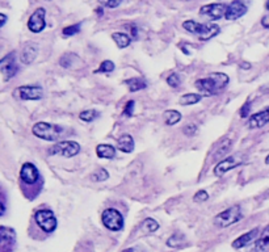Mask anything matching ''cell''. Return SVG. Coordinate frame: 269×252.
<instances>
[{
    "mask_svg": "<svg viewBox=\"0 0 269 252\" xmlns=\"http://www.w3.org/2000/svg\"><path fill=\"white\" fill-rule=\"evenodd\" d=\"M230 82L229 75L225 72H212L208 78L196 80L195 87L205 96H216Z\"/></svg>",
    "mask_w": 269,
    "mask_h": 252,
    "instance_id": "1",
    "label": "cell"
},
{
    "mask_svg": "<svg viewBox=\"0 0 269 252\" xmlns=\"http://www.w3.org/2000/svg\"><path fill=\"white\" fill-rule=\"evenodd\" d=\"M64 129L59 125H53L49 122H37L33 125L32 133L34 137L47 141V142H55L62 137Z\"/></svg>",
    "mask_w": 269,
    "mask_h": 252,
    "instance_id": "2",
    "label": "cell"
},
{
    "mask_svg": "<svg viewBox=\"0 0 269 252\" xmlns=\"http://www.w3.org/2000/svg\"><path fill=\"white\" fill-rule=\"evenodd\" d=\"M243 218V213H242L241 205H233L230 208H227L226 210H223L221 213L217 214L214 217V225L221 229L229 228L231 225L238 224L239 221Z\"/></svg>",
    "mask_w": 269,
    "mask_h": 252,
    "instance_id": "3",
    "label": "cell"
},
{
    "mask_svg": "<svg viewBox=\"0 0 269 252\" xmlns=\"http://www.w3.org/2000/svg\"><path fill=\"white\" fill-rule=\"evenodd\" d=\"M34 221L37 226H38L43 233L46 234H51L57 230L58 222L57 218L54 216V212L50 209H38L35 210L34 213Z\"/></svg>",
    "mask_w": 269,
    "mask_h": 252,
    "instance_id": "4",
    "label": "cell"
},
{
    "mask_svg": "<svg viewBox=\"0 0 269 252\" xmlns=\"http://www.w3.org/2000/svg\"><path fill=\"white\" fill-rule=\"evenodd\" d=\"M80 153V145L74 141H62L47 150L49 155H58L62 158H74Z\"/></svg>",
    "mask_w": 269,
    "mask_h": 252,
    "instance_id": "5",
    "label": "cell"
},
{
    "mask_svg": "<svg viewBox=\"0 0 269 252\" xmlns=\"http://www.w3.org/2000/svg\"><path fill=\"white\" fill-rule=\"evenodd\" d=\"M101 221L105 229L110 231H121L124 229V217L120 210L114 208H108L101 214Z\"/></svg>",
    "mask_w": 269,
    "mask_h": 252,
    "instance_id": "6",
    "label": "cell"
},
{
    "mask_svg": "<svg viewBox=\"0 0 269 252\" xmlns=\"http://www.w3.org/2000/svg\"><path fill=\"white\" fill-rule=\"evenodd\" d=\"M0 71L3 74L4 80H9L14 78L18 72V64L16 63V54L14 51L4 55L0 60Z\"/></svg>",
    "mask_w": 269,
    "mask_h": 252,
    "instance_id": "7",
    "label": "cell"
},
{
    "mask_svg": "<svg viewBox=\"0 0 269 252\" xmlns=\"http://www.w3.org/2000/svg\"><path fill=\"white\" fill-rule=\"evenodd\" d=\"M46 28V9L45 8H37L28 20V29L32 33H41Z\"/></svg>",
    "mask_w": 269,
    "mask_h": 252,
    "instance_id": "8",
    "label": "cell"
},
{
    "mask_svg": "<svg viewBox=\"0 0 269 252\" xmlns=\"http://www.w3.org/2000/svg\"><path fill=\"white\" fill-rule=\"evenodd\" d=\"M39 171L33 163H24L20 170V180L25 185H34L39 181Z\"/></svg>",
    "mask_w": 269,
    "mask_h": 252,
    "instance_id": "9",
    "label": "cell"
},
{
    "mask_svg": "<svg viewBox=\"0 0 269 252\" xmlns=\"http://www.w3.org/2000/svg\"><path fill=\"white\" fill-rule=\"evenodd\" d=\"M242 162H243L242 158H239L238 155L227 156V158L220 160V162L216 164V167H214V175H216L217 178H221V176H223L225 174H227L229 171L234 170L238 166H241Z\"/></svg>",
    "mask_w": 269,
    "mask_h": 252,
    "instance_id": "10",
    "label": "cell"
},
{
    "mask_svg": "<svg viewBox=\"0 0 269 252\" xmlns=\"http://www.w3.org/2000/svg\"><path fill=\"white\" fill-rule=\"evenodd\" d=\"M14 95L21 100H39L43 96V89L41 85H21L14 91Z\"/></svg>",
    "mask_w": 269,
    "mask_h": 252,
    "instance_id": "11",
    "label": "cell"
},
{
    "mask_svg": "<svg viewBox=\"0 0 269 252\" xmlns=\"http://www.w3.org/2000/svg\"><path fill=\"white\" fill-rule=\"evenodd\" d=\"M227 4L225 3H212L206 4V5H202L201 9H200V14H204V16H208L212 20H220V18L225 17V13H226Z\"/></svg>",
    "mask_w": 269,
    "mask_h": 252,
    "instance_id": "12",
    "label": "cell"
},
{
    "mask_svg": "<svg viewBox=\"0 0 269 252\" xmlns=\"http://www.w3.org/2000/svg\"><path fill=\"white\" fill-rule=\"evenodd\" d=\"M246 13H247V5L239 0H235V1H231L230 4H227L225 18L229 21H234V20L241 18L242 16H245Z\"/></svg>",
    "mask_w": 269,
    "mask_h": 252,
    "instance_id": "13",
    "label": "cell"
},
{
    "mask_svg": "<svg viewBox=\"0 0 269 252\" xmlns=\"http://www.w3.org/2000/svg\"><path fill=\"white\" fill-rule=\"evenodd\" d=\"M267 124H269V107H267L266 109L260 110L258 113L252 114L247 121L248 129L264 128Z\"/></svg>",
    "mask_w": 269,
    "mask_h": 252,
    "instance_id": "14",
    "label": "cell"
},
{
    "mask_svg": "<svg viewBox=\"0 0 269 252\" xmlns=\"http://www.w3.org/2000/svg\"><path fill=\"white\" fill-rule=\"evenodd\" d=\"M0 241H1V252H11V246L14 245L16 233L13 229L1 226L0 228Z\"/></svg>",
    "mask_w": 269,
    "mask_h": 252,
    "instance_id": "15",
    "label": "cell"
},
{
    "mask_svg": "<svg viewBox=\"0 0 269 252\" xmlns=\"http://www.w3.org/2000/svg\"><path fill=\"white\" fill-rule=\"evenodd\" d=\"M259 235V229L255 228L252 229V230L247 231L246 234L241 235V237H238L234 242H233V249L235 250H241L246 246H248L251 242H254L256 239V237Z\"/></svg>",
    "mask_w": 269,
    "mask_h": 252,
    "instance_id": "16",
    "label": "cell"
},
{
    "mask_svg": "<svg viewBox=\"0 0 269 252\" xmlns=\"http://www.w3.org/2000/svg\"><path fill=\"white\" fill-rule=\"evenodd\" d=\"M37 54H38V46H37V43L28 42L24 46V49H22L20 59H21V62L24 64H30L32 62H34Z\"/></svg>",
    "mask_w": 269,
    "mask_h": 252,
    "instance_id": "17",
    "label": "cell"
},
{
    "mask_svg": "<svg viewBox=\"0 0 269 252\" xmlns=\"http://www.w3.org/2000/svg\"><path fill=\"white\" fill-rule=\"evenodd\" d=\"M96 155L100 159H114L116 158V147L109 143H100L96 146Z\"/></svg>",
    "mask_w": 269,
    "mask_h": 252,
    "instance_id": "18",
    "label": "cell"
},
{
    "mask_svg": "<svg viewBox=\"0 0 269 252\" xmlns=\"http://www.w3.org/2000/svg\"><path fill=\"white\" fill-rule=\"evenodd\" d=\"M221 32V28L218 24H213V22H206L202 26V32L199 36L200 41H209L213 37H216Z\"/></svg>",
    "mask_w": 269,
    "mask_h": 252,
    "instance_id": "19",
    "label": "cell"
},
{
    "mask_svg": "<svg viewBox=\"0 0 269 252\" xmlns=\"http://www.w3.org/2000/svg\"><path fill=\"white\" fill-rule=\"evenodd\" d=\"M117 149L125 154H130L134 151V139L130 134L121 135L117 139Z\"/></svg>",
    "mask_w": 269,
    "mask_h": 252,
    "instance_id": "20",
    "label": "cell"
},
{
    "mask_svg": "<svg viewBox=\"0 0 269 252\" xmlns=\"http://www.w3.org/2000/svg\"><path fill=\"white\" fill-rule=\"evenodd\" d=\"M231 146H233V141L230 138H223L220 142V145H218V147H216V151L213 154V160H220L221 158H223L230 151Z\"/></svg>",
    "mask_w": 269,
    "mask_h": 252,
    "instance_id": "21",
    "label": "cell"
},
{
    "mask_svg": "<svg viewBox=\"0 0 269 252\" xmlns=\"http://www.w3.org/2000/svg\"><path fill=\"white\" fill-rule=\"evenodd\" d=\"M125 84L129 87L130 92H137V91H142V89L147 88V82L143 78H131L125 80Z\"/></svg>",
    "mask_w": 269,
    "mask_h": 252,
    "instance_id": "22",
    "label": "cell"
},
{
    "mask_svg": "<svg viewBox=\"0 0 269 252\" xmlns=\"http://www.w3.org/2000/svg\"><path fill=\"white\" fill-rule=\"evenodd\" d=\"M163 117H164V122H166L167 126H174V125L180 122L183 116H181L180 112H177V110H175V109H170L164 112Z\"/></svg>",
    "mask_w": 269,
    "mask_h": 252,
    "instance_id": "23",
    "label": "cell"
},
{
    "mask_svg": "<svg viewBox=\"0 0 269 252\" xmlns=\"http://www.w3.org/2000/svg\"><path fill=\"white\" fill-rule=\"evenodd\" d=\"M112 38L120 49H125L131 43V37L124 32H116L112 34Z\"/></svg>",
    "mask_w": 269,
    "mask_h": 252,
    "instance_id": "24",
    "label": "cell"
},
{
    "mask_svg": "<svg viewBox=\"0 0 269 252\" xmlns=\"http://www.w3.org/2000/svg\"><path fill=\"white\" fill-rule=\"evenodd\" d=\"M201 100L202 95H200V93H185L179 99V104L187 107V105H195V104L200 103Z\"/></svg>",
    "mask_w": 269,
    "mask_h": 252,
    "instance_id": "25",
    "label": "cell"
},
{
    "mask_svg": "<svg viewBox=\"0 0 269 252\" xmlns=\"http://www.w3.org/2000/svg\"><path fill=\"white\" fill-rule=\"evenodd\" d=\"M202 26H204V24H200V22L195 21V20H185V21L183 22V28H184L187 32L192 33V34H196L197 37L201 34Z\"/></svg>",
    "mask_w": 269,
    "mask_h": 252,
    "instance_id": "26",
    "label": "cell"
},
{
    "mask_svg": "<svg viewBox=\"0 0 269 252\" xmlns=\"http://www.w3.org/2000/svg\"><path fill=\"white\" fill-rule=\"evenodd\" d=\"M76 59H78V55H75L74 53H66L59 58V66L64 68H71Z\"/></svg>",
    "mask_w": 269,
    "mask_h": 252,
    "instance_id": "27",
    "label": "cell"
},
{
    "mask_svg": "<svg viewBox=\"0 0 269 252\" xmlns=\"http://www.w3.org/2000/svg\"><path fill=\"white\" fill-rule=\"evenodd\" d=\"M89 179L92 181H96V183H101V181H105L109 179V172L105 168H97L95 172L91 174Z\"/></svg>",
    "mask_w": 269,
    "mask_h": 252,
    "instance_id": "28",
    "label": "cell"
},
{
    "mask_svg": "<svg viewBox=\"0 0 269 252\" xmlns=\"http://www.w3.org/2000/svg\"><path fill=\"white\" fill-rule=\"evenodd\" d=\"M114 68H116V66H114L113 62L109 59H106V60H103V62L100 63L99 68L95 70L93 74H100V72H101V74H109V72L114 71Z\"/></svg>",
    "mask_w": 269,
    "mask_h": 252,
    "instance_id": "29",
    "label": "cell"
},
{
    "mask_svg": "<svg viewBox=\"0 0 269 252\" xmlns=\"http://www.w3.org/2000/svg\"><path fill=\"white\" fill-rule=\"evenodd\" d=\"M142 228L143 230L147 231V233H155V231L159 230V224H158V221H155L154 218H146L143 221V225H142Z\"/></svg>",
    "mask_w": 269,
    "mask_h": 252,
    "instance_id": "30",
    "label": "cell"
},
{
    "mask_svg": "<svg viewBox=\"0 0 269 252\" xmlns=\"http://www.w3.org/2000/svg\"><path fill=\"white\" fill-rule=\"evenodd\" d=\"M82 29V22H78V24L70 25V26H66V28L62 29V36L63 37H72L75 34H78Z\"/></svg>",
    "mask_w": 269,
    "mask_h": 252,
    "instance_id": "31",
    "label": "cell"
},
{
    "mask_svg": "<svg viewBox=\"0 0 269 252\" xmlns=\"http://www.w3.org/2000/svg\"><path fill=\"white\" fill-rule=\"evenodd\" d=\"M99 112L95 109H88V110H83V112H80V114H79V118L82 121H84V122H92L95 118L99 117Z\"/></svg>",
    "mask_w": 269,
    "mask_h": 252,
    "instance_id": "32",
    "label": "cell"
},
{
    "mask_svg": "<svg viewBox=\"0 0 269 252\" xmlns=\"http://www.w3.org/2000/svg\"><path fill=\"white\" fill-rule=\"evenodd\" d=\"M181 242H184V235L179 234V233H175L174 235H171L168 241H167V246L168 247H179L181 245Z\"/></svg>",
    "mask_w": 269,
    "mask_h": 252,
    "instance_id": "33",
    "label": "cell"
},
{
    "mask_svg": "<svg viewBox=\"0 0 269 252\" xmlns=\"http://www.w3.org/2000/svg\"><path fill=\"white\" fill-rule=\"evenodd\" d=\"M167 84L172 87V88H179L181 84V78L180 75L174 72V74H171L168 78H167Z\"/></svg>",
    "mask_w": 269,
    "mask_h": 252,
    "instance_id": "34",
    "label": "cell"
},
{
    "mask_svg": "<svg viewBox=\"0 0 269 252\" xmlns=\"http://www.w3.org/2000/svg\"><path fill=\"white\" fill-rule=\"evenodd\" d=\"M209 200V193L206 192L205 189H200L199 192H196L193 196V201L195 203H205Z\"/></svg>",
    "mask_w": 269,
    "mask_h": 252,
    "instance_id": "35",
    "label": "cell"
},
{
    "mask_svg": "<svg viewBox=\"0 0 269 252\" xmlns=\"http://www.w3.org/2000/svg\"><path fill=\"white\" fill-rule=\"evenodd\" d=\"M267 249H268V246L266 243H263L260 239L254 242V246H252V249H250L248 252H267Z\"/></svg>",
    "mask_w": 269,
    "mask_h": 252,
    "instance_id": "36",
    "label": "cell"
},
{
    "mask_svg": "<svg viewBox=\"0 0 269 252\" xmlns=\"http://www.w3.org/2000/svg\"><path fill=\"white\" fill-rule=\"evenodd\" d=\"M134 107H135L134 100H129L128 103L125 104V109H124L125 117H133V116H134Z\"/></svg>",
    "mask_w": 269,
    "mask_h": 252,
    "instance_id": "37",
    "label": "cell"
},
{
    "mask_svg": "<svg viewBox=\"0 0 269 252\" xmlns=\"http://www.w3.org/2000/svg\"><path fill=\"white\" fill-rule=\"evenodd\" d=\"M239 114H241V118H248L251 117V104L250 101H246L243 105H242L241 110H239Z\"/></svg>",
    "mask_w": 269,
    "mask_h": 252,
    "instance_id": "38",
    "label": "cell"
},
{
    "mask_svg": "<svg viewBox=\"0 0 269 252\" xmlns=\"http://www.w3.org/2000/svg\"><path fill=\"white\" fill-rule=\"evenodd\" d=\"M196 132H197V126H196L195 124H188L183 128V133H184V135H187V137H193V135L196 134Z\"/></svg>",
    "mask_w": 269,
    "mask_h": 252,
    "instance_id": "39",
    "label": "cell"
},
{
    "mask_svg": "<svg viewBox=\"0 0 269 252\" xmlns=\"http://www.w3.org/2000/svg\"><path fill=\"white\" fill-rule=\"evenodd\" d=\"M259 239H260L263 243H266L267 246H269V225L266 226V229L262 231V235H260V238Z\"/></svg>",
    "mask_w": 269,
    "mask_h": 252,
    "instance_id": "40",
    "label": "cell"
},
{
    "mask_svg": "<svg viewBox=\"0 0 269 252\" xmlns=\"http://www.w3.org/2000/svg\"><path fill=\"white\" fill-rule=\"evenodd\" d=\"M121 4V1H101V5L105 8H117Z\"/></svg>",
    "mask_w": 269,
    "mask_h": 252,
    "instance_id": "41",
    "label": "cell"
},
{
    "mask_svg": "<svg viewBox=\"0 0 269 252\" xmlns=\"http://www.w3.org/2000/svg\"><path fill=\"white\" fill-rule=\"evenodd\" d=\"M124 252H146V251L142 249V247L137 246V247H130V249H126Z\"/></svg>",
    "mask_w": 269,
    "mask_h": 252,
    "instance_id": "42",
    "label": "cell"
},
{
    "mask_svg": "<svg viewBox=\"0 0 269 252\" xmlns=\"http://www.w3.org/2000/svg\"><path fill=\"white\" fill-rule=\"evenodd\" d=\"M262 25L266 29H269V14H266V16L262 18Z\"/></svg>",
    "mask_w": 269,
    "mask_h": 252,
    "instance_id": "43",
    "label": "cell"
},
{
    "mask_svg": "<svg viewBox=\"0 0 269 252\" xmlns=\"http://www.w3.org/2000/svg\"><path fill=\"white\" fill-rule=\"evenodd\" d=\"M0 20H1V21H0V28H3L5 22H7V16L4 13H0Z\"/></svg>",
    "mask_w": 269,
    "mask_h": 252,
    "instance_id": "44",
    "label": "cell"
},
{
    "mask_svg": "<svg viewBox=\"0 0 269 252\" xmlns=\"http://www.w3.org/2000/svg\"><path fill=\"white\" fill-rule=\"evenodd\" d=\"M131 28V36H133V38H137L138 37V30H137V28H135V25H130Z\"/></svg>",
    "mask_w": 269,
    "mask_h": 252,
    "instance_id": "45",
    "label": "cell"
},
{
    "mask_svg": "<svg viewBox=\"0 0 269 252\" xmlns=\"http://www.w3.org/2000/svg\"><path fill=\"white\" fill-rule=\"evenodd\" d=\"M241 67L245 68V70H248V68H251V64L248 63V62H242Z\"/></svg>",
    "mask_w": 269,
    "mask_h": 252,
    "instance_id": "46",
    "label": "cell"
},
{
    "mask_svg": "<svg viewBox=\"0 0 269 252\" xmlns=\"http://www.w3.org/2000/svg\"><path fill=\"white\" fill-rule=\"evenodd\" d=\"M4 213H5V200H1V217L4 216Z\"/></svg>",
    "mask_w": 269,
    "mask_h": 252,
    "instance_id": "47",
    "label": "cell"
},
{
    "mask_svg": "<svg viewBox=\"0 0 269 252\" xmlns=\"http://www.w3.org/2000/svg\"><path fill=\"white\" fill-rule=\"evenodd\" d=\"M96 11H97V14H99V16H103V13H104L103 8H97Z\"/></svg>",
    "mask_w": 269,
    "mask_h": 252,
    "instance_id": "48",
    "label": "cell"
},
{
    "mask_svg": "<svg viewBox=\"0 0 269 252\" xmlns=\"http://www.w3.org/2000/svg\"><path fill=\"white\" fill-rule=\"evenodd\" d=\"M266 164H269V155L266 158Z\"/></svg>",
    "mask_w": 269,
    "mask_h": 252,
    "instance_id": "49",
    "label": "cell"
},
{
    "mask_svg": "<svg viewBox=\"0 0 269 252\" xmlns=\"http://www.w3.org/2000/svg\"><path fill=\"white\" fill-rule=\"evenodd\" d=\"M266 7H267V9H268V11H269V1L266 4Z\"/></svg>",
    "mask_w": 269,
    "mask_h": 252,
    "instance_id": "50",
    "label": "cell"
}]
</instances>
